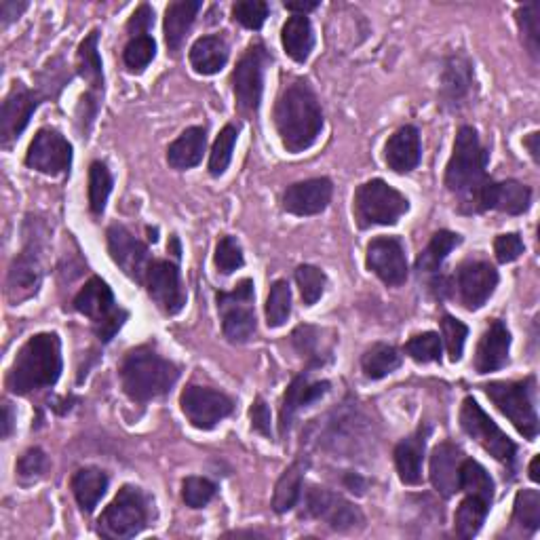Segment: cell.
<instances>
[{
    "label": "cell",
    "mask_w": 540,
    "mask_h": 540,
    "mask_svg": "<svg viewBox=\"0 0 540 540\" xmlns=\"http://www.w3.org/2000/svg\"><path fill=\"white\" fill-rule=\"evenodd\" d=\"M180 405L192 427L201 431H211L235 412V401L226 393L209 387H197V384H190L184 389Z\"/></svg>",
    "instance_id": "cell-12"
},
{
    "label": "cell",
    "mask_w": 540,
    "mask_h": 540,
    "mask_svg": "<svg viewBox=\"0 0 540 540\" xmlns=\"http://www.w3.org/2000/svg\"><path fill=\"white\" fill-rule=\"evenodd\" d=\"M268 64H270L268 51L264 49L262 43H254L241 55L233 76H230L237 108L241 114H245V117H252V114H256L260 108L264 70Z\"/></svg>",
    "instance_id": "cell-10"
},
{
    "label": "cell",
    "mask_w": 540,
    "mask_h": 540,
    "mask_svg": "<svg viewBox=\"0 0 540 540\" xmlns=\"http://www.w3.org/2000/svg\"><path fill=\"white\" fill-rule=\"evenodd\" d=\"M465 454L450 441H443L431 454V481L433 488L443 496L450 498L460 492V467Z\"/></svg>",
    "instance_id": "cell-24"
},
{
    "label": "cell",
    "mask_w": 540,
    "mask_h": 540,
    "mask_svg": "<svg viewBox=\"0 0 540 540\" xmlns=\"http://www.w3.org/2000/svg\"><path fill=\"white\" fill-rule=\"evenodd\" d=\"M460 427L498 462H507V465H511L517 452L515 443L500 431L498 424L481 410V405L473 397H467L462 401Z\"/></svg>",
    "instance_id": "cell-11"
},
{
    "label": "cell",
    "mask_w": 540,
    "mask_h": 540,
    "mask_svg": "<svg viewBox=\"0 0 540 540\" xmlns=\"http://www.w3.org/2000/svg\"><path fill=\"white\" fill-rule=\"evenodd\" d=\"M422 159L420 131L414 125H405L397 129L387 146H384V161L395 173H410L418 167Z\"/></svg>",
    "instance_id": "cell-25"
},
{
    "label": "cell",
    "mask_w": 540,
    "mask_h": 540,
    "mask_svg": "<svg viewBox=\"0 0 540 540\" xmlns=\"http://www.w3.org/2000/svg\"><path fill=\"white\" fill-rule=\"evenodd\" d=\"M28 9V3H17V0H3L0 3V17H3V28H7L11 22L22 15Z\"/></svg>",
    "instance_id": "cell-57"
},
{
    "label": "cell",
    "mask_w": 540,
    "mask_h": 540,
    "mask_svg": "<svg viewBox=\"0 0 540 540\" xmlns=\"http://www.w3.org/2000/svg\"><path fill=\"white\" fill-rule=\"evenodd\" d=\"M401 368V355L391 344H374L372 349H368L361 357V370L365 378L370 380H380L384 376L393 374L395 370Z\"/></svg>",
    "instance_id": "cell-36"
},
{
    "label": "cell",
    "mask_w": 540,
    "mask_h": 540,
    "mask_svg": "<svg viewBox=\"0 0 540 540\" xmlns=\"http://www.w3.org/2000/svg\"><path fill=\"white\" fill-rule=\"evenodd\" d=\"M494 254L500 264H509L515 262L519 256L524 254V241L519 235L509 233V235H500L494 241Z\"/></svg>",
    "instance_id": "cell-54"
},
{
    "label": "cell",
    "mask_w": 540,
    "mask_h": 540,
    "mask_svg": "<svg viewBox=\"0 0 540 540\" xmlns=\"http://www.w3.org/2000/svg\"><path fill=\"white\" fill-rule=\"evenodd\" d=\"M281 41L285 53L292 57L294 62L304 64L313 53L315 47V32L311 19L306 15H292L285 22L281 30Z\"/></svg>",
    "instance_id": "cell-30"
},
{
    "label": "cell",
    "mask_w": 540,
    "mask_h": 540,
    "mask_svg": "<svg viewBox=\"0 0 540 540\" xmlns=\"http://www.w3.org/2000/svg\"><path fill=\"white\" fill-rule=\"evenodd\" d=\"M38 104H41L38 93L28 89L24 83L13 85L3 102V112H0V140H3V146H11V142L24 133Z\"/></svg>",
    "instance_id": "cell-18"
},
{
    "label": "cell",
    "mask_w": 540,
    "mask_h": 540,
    "mask_svg": "<svg viewBox=\"0 0 540 540\" xmlns=\"http://www.w3.org/2000/svg\"><path fill=\"white\" fill-rule=\"evenodd\" d=\"M47 471V456L41 448H30L17 460V477L24 484H32V481L41 479Z\"/></svg>",
    "instance_id": "cell-53"
},
{
    "label": "cell",
    "mask_w": 540,
    "mask_h": 540,
    "mask_svg": "<svg viewBox=\"0 0 540 540\" xmlns=\"http://www.w3.org/2000/svg\"><path fill=\"white\" fill-rule=\"evenodd\" d=\"M498 270L490 262H465L456 273L460 302L469 311H479L496 292Z\"/></svg>",
    "instance_id": "cell-17"
},
{
    "label": "cell",
    "mask_w": 540,
    "mask_h": 540,
    "mask_svg": "<svg viewBox=\"0 0 540 540\" xmlns=\"http://www.w3.org/2000/svg\"><path fill=\"white\" fill-rule=\"evenodd\" d=\"M249 416H252V429L264 437H273V427H270V410L262 397H258L249 410Z\"/></svg>",
    "instance_id": "cell-55"
},
{
    "label": "cell",
    "mask_w": 540,
    "mask_h": 540,
    "mask_svg": "<svg viewBox=\"0 0 540 540\" xmlns=\"http://www.w3.org/2000/svg\"><path fill=\"white\" fill-rule=\"evenodd\" d=\"M228 43L222 36H201L199 41L190 47V66L203 76L218 74L228 62Z\"/></svg>",
    "instance_id": "cell-31"
},
{
    "label": "cell",
    "mask_w": 540,
    "mask_h": 540,
    "mask_svg": "<svg viewBox=\"0 0 540 540\" xmlns=\"http://www.w3.org/2000/svg\"><path fill=\"white\" fill-rule=\"evenodd\" d=\"M344 484H346V488H349L351 492H357V494H363L365 492V481L359 475H355V473L346 475Z\"/></svg>",
    "instance_id": "cell-60"
},
{
    "label": "cell",
    "mask_w": 540,
    "mask_h": 540,
    "mask_svg": "<svg viewBox=\"0 0 540 540\" xmlns=\"http://www.w3.org/2000/svg\"><path fill=\"white\" fill-rule=\"evenodd\" d=\"M205 146H207L205 129L203 127H188L176 142L169 144L167 163L178 171L197 167L203 159Z\"/></svg>",
    "instance_id": "cell-29"
},
{
    "label": "cell",
    "mask_w": 540,
    "mask_h": 540,
    "mask_svg": "<svg viewBox=\"0 0 540 540\" xmlns=\"http://www.w3.org/2000/svg\"><path fill=\"white\" fill-rule=\"evenodd\" d=\"M245 264L243 249L235 237H222L216 247V266L220 273L230 275Z\"/></svg>",
    "instance_id": "cell-52"
},
{
    "label": "cell",
    "mask_w": 540,
    "mask_h": 540,
    "mask_svg": "<svg viewBox=\"0 0 540 540\" xmlns=\"http://www.w3.org/2000/svg\"><path fill=\"white\" fill-rule=\"evenodd\" d=\"M306 467H308L306 460H296L294 465L289 467L277 481L275 496H273V509L277 513H287L298 505V500L302 496V481H304Z\"/></svg>",
    "instance_id": "cell-35"
},
{
    "label": "cell",
    "mask_w": 540,
    "mask_h": 540,
    "mask_svg": "<svg viewBox=\"0 0 540 540\" xmlns=\"http://www.w3.org/2000/svg\"><path fill=\"white\" fill-rule=\"evenodd\" d=\"M26 165L45 176H66L72 167V146L60 131L45 127L34 135Z\"/></svg>",
    "instance_id": "cell-14"
},
{
    "label": "cell",
    "mask_w": 540,
    "mask_h": 540,
    "mask_svg": "<svg viewBox=\"0 0 540 540\" xmlns=\"http://www.w3.org/2000/svg\"><path fill=\"white\" fill-rule=\"evenodd\" d=\"M319 7V3H306V0H296V3H285V9L287 11H292L294 15H306V13H311Z\"/></svg>",
    "instance_id": "cell-59"
},
{
    "label": "cell",
    "mask_w": 540,
    "mask_h": 540,
    "mask_svg": "<svg viewBox=\"0 0 540 540\" xmlns=\"http://www.w3.org/2000/svg\"><path fill=\"white\" fill-rule=\"evenodd\" d=\"M13 424H15V414H13V408L11 403L5 401L3 403V437L9 439L11 433H13Z\"/></svg>",
    "instance_id": "cell-58"
},
{
    "label": "cell",
    "mask_w": 540,
    "mask_h": 540,
    "mask_svg": "<svg viewBox=\"0 0 540 540\" xmlns=\"http://www.w3.org/2000/svg\"><path fill=\"white\" fill-rule=\"evenodd\" d=\"M199 0H178L171 3L165 11V43L167 49L178 55V51L184 45V38L188 36L192 24H195L197 13L201 11Z\"/></svg>",
    "instance_id": "cell-27"
},
{
    "label": "cell",
    "mask_w": 540,
    "mask_h": 540,
    "mask_svg": "<svg viewBox=\"0 0 540 540\" xmlns=\"http://www.w3.org/2000/svg\"><path fill=\"white\" fill-rule=\"evenodd\" d=\"M41 281H43L41 258H38V254L28 245L24 252L13 260L9 268V277H7L9 300L13 304H19L32 298L38 292V287H41Z\"/></svg>",
    "instance_id": "cell-22"
},
{
    "label": "cell",
    "mask_w": 540,
    "mask_h": 540,
    "mask_svg": "<svg viewBox=\"0 0 540 540\" xmlns=\"http://www.w3.org/2000/svg\"><path fill=\"white\" fill-rule=\"evenodd\" d=\"M100 32L93 30L76 51V70L89 83L93 95H100L104 91V72H102V57L98 49Z\"/></svg>",
    "instance_id": "cell-33"
},
{
    "label": "cell",
    "mask_w": 540,
    "mask_h": 540,
    "mask_svg": "<svg viewBox=\"0 0 540 540\" xmlns=\"http://www.w3.org/2000/svg\"><path fill=\"white\" fill-rule=\"evenodd\" d=\"M62 376V342L57 334H36L19 349L7 374V389L30 395L51 389Z\"/></svg>",
    "instance_id": "cell-3"
},
{
    "label": "cell",
    "mask_w": 540,
    "mask_h": 540,
    "mask_svg": "<svg viewBox=\"0 0 540 540\" xmlns=\"http://www.w3.org/2000/svg\"><path fill=\"white\" fill-rule=\"evenodd\" d=\"M431 429L420 427L414 435L397 443L395 448V467L403 484L416 486L422 481V460L427 450V439Z\"/></svg>",
    "instance_id": "cell-26"
},
{
    "label": "cell",
    "mask_w": 540,
    "mask_h": 540,
    "mask_svg": "<svg viewBox=\"0 0 540 540\" xmlns=\"http://www.w3.org/2000/svg\"><path fill=\"white\" fill-rule=\"evenodd\" d=\"M296 283H298L304 304L313 306L321 300L327 279H325V273L321 268L311 266V264H302L296 268Z\"/></svg>",
    "instance_id": "cell-44"
},
{
    "label": "cell",
    "mask_w": 540,
    "mask_h": 540,
    "mask_svg": "<svg viewBox=\"0 0 540 540\" xmlns=\"http://www.w3.org/2000/svg\"><path fill=\"white\" fill-rule=\"evenodd\" d=\"M321 330L319 327H311V325H300L298 330L294 332V344L302 357H306L313 365H323V357H330L332 349L330 344H325L321 340Z\"/></svg>",
    "instance_id": "cell-40"
},
{
    "label": "cell",
    "mask_w": 540,
    "mask_h": 540,
    "mask_svg": "<svg viewBox=\"0 0 540 540\" xmlns=\"http://www.w3.org/2000/svg\"><path fill=\"white\" fill-rule=\"evenodd\" d=\"M517 26L522 32L524 45L528 51L538 57L540 49V5L538 3H528L524 7L517 9Z\"/></svg>",
    "instance_id": "cell-46"
},
{
    "label": "cell",
    "mask_w": 540,
    "mask_h": 540,
    "mask_svg": "<svg viewBox=\"0 0 540 540\" xmlns=\"http://www.w3.org/2000/svg\"><path fill=\"white\" fill-rule=\"evenodd\" d=\"M408 353L418 363H433L441 359V338L435 332H424L408 340L405 344Z\"/></svg>",
    "instance_id": "cell-49"
},
{
    "label": "cell",
    "mask_w": 540,
    "mask_h": 540,
    "mask_svg": "<svg viewBox=\"0 0 540 540\" xmlns=\"http://www.w3.org/2000/svg\"><path fill=\"white\" fill-rule=\"evenodd\" d=\"M410 201L384 180H370L355 195V218L359 228L391 226L408 214Z\"/></svg>",
    "instance_id": "cell-7"
},
{
    "label": "cell",
    "mask_w": 540,
    "mask_h": 540,
    "mask_svg": "<svg viewBox=\"0 0 540 540\" xmlns=\"http://www.w3.org/2000/svg\"><path fill=\"white\" fill-rule=\"evenodd\" d=\"M106 239L108 252L112 260L121 266L123 273L133 281L144 283L148 268L152 264L148 247L138 237H133V233H129V230L121 224H112L108 228Z\"/></svg>",
    "instance_id": "cell-16"
},
{
    "label": "cell",
    "mask_w": 540,
    "mask_h": 540,
    "mask_svg": "<svg viewBox=\"0 0 540 540\" xmlns=\"http://www.w3.org/2000/svg\"><path fill=\"white\" fill-rule=\"evenodd\" d=\"M148 296L154 300L165 315H178L186 304V292L182 287L180 270L173 262L154 260L144 281Z\"/></svg>",
    "instance_id": "cell-15"
},
{
    "label": "cell",
    "mask_w": 540,
    "mask_h": 540,
    "mask_svg": "<svg viewBox=\"0 0 540 540\" xmlns=\"http://www.w3.org/2000/svg\"><path fill=\"white\" fill-rule=\"evenodd\" d=\"M150 522V500L135 486H123L106 507L98 522V532L110 540L138 536Z\"/></svg>",
    "instance_id": "cell-5"
},
{
    "label": "cell",
    "mask_w": 540,
    "mask_h": 540,
    "mask_svg": "<svg viewBox=\"0 0 540 540\" xmlns=\"http://www.w3.org/2000/svg\"><path fill=\"white\" fill-rule=\"evenodd\" d=\"M292 315V289L287 281H275L266 300V323L268 327H281Z\"/></svg>",
    "instance_id": "cell-42"
},
{
    "label": "cell",
    "mask_w": 540,
    "mask_h": 540,
    "mask_svg": "<svg viewBox=\"0 0 540 540\" xmlns=\"http://www.w3.org/2000/svg\"><path fill=\"white\" fill-rule=\"evenodd\" d=\"M509 349H511V334L507 330V325L494 319L477 344L475 370L479 374L503 370L509 363Z\"/></svg>",
    "instance_id": "cell-23"
},
{
    "label": "cell",
    "mask_w": 540,
    "mask_h": 540,
    "mask_svg": "<svg viewBox=\"0 0 540 540\" xmlns=\"http://www.w3.org/2000/svg\"><path fill=\"white\" fill-rule=\"evenodd\" d=\"M488 152L481 146L479 135L473 127L465 125L456 133L454 152L446 169V186L460 199V207L467 214L486 211L488 190L492 178L488 176Z\"/></svg>",
    "instance_id": "cell-1"
},
{
    "label": "cell",
    "mask_w": 540,
    "mask_h": 540,
    "mask_svg": "<svg viewBox=\"0 0 540 540\" xmlns=\"http://www.w3.org/2000/svg\"><path fill=\"white\" fill-rule=\"evenodd\" d=\"M538 462H540V458L534 456L532 465H530V479H532V481H538V479H540V477H538Z\"/></svg>",
    "instance_id": "cell-62"
},
{
    "label": "cell",
    "mask_w": 540,
    "mask_h": 540,
    "mask_svg": "<svg viewBox=\"0 0 540 540\" xmlns=\"http://www.w3.org/2000/svg\"><path fill=\"white\" fill-rule=\"evenodd\" d=\"M304 507L308 517L321 519V522L338 532H349L363 524V513L349 500L327 488H308L304 494Z\"/></svg>",
    "instance_id": "cell-13"
},
{
    "label": "cell",
    "mask_w": 540,
    "mask_h": 540,
    "mask_svg": "<svg viewBox=\"0 0 540 540\" xmlns=\"http://www.w3.org/2000/svg\"><path fill=\"white\" fill-rule=\"evenodd\" d=\"M233 17L247 30H260L268 17V5L262 0H241L233 7Z\"/></svg>",
    "instance_id": "cell-51"
},
{
    "label": "cell",
    "mask_w": 540,
    "mask_h": 540,
    "mask_svg": "<svg viewBox=\"0 0 540 540\" xmlns=\"http://www.w3.org/2000/svg\"><path fill=\"white\" fill-rule=\"evenodd\" d=\"M72 494L79 503L83 513H93V509L98 507L102 496L108 490V475L102 469L95 467H85L79 469L72 477Z\"/></svg>",
    "instance_id": "cell-32"
},
{
    "label": "cell",
    "mask_w": 540,
    "mask_h": 540,
    "mask_svg": "<svg viewBox=\"0 0 540 540\" xmlns=\"http://www.w3.org/2000/svg\"><path fill=\"white\" fill-rule=\"evenodd\" d=\"M334 195V186L327 178H313L292 184L283 192V209L300 218L317 216L327 209Z\"/></svg>",
    "instance_id": "cell-20"
},
{
    "label": "cell",
    "mask_w": 540,
    "mask_h": 540,
    "mask_svg": "<svg viewBox=\"0 0 540 540\" xmlns=\"http://www.w3.org/2000/svg\"><path fill=\"white\" fill-rule=\"evenodd\" d=\"M74 311L85 315L102 342H110L127 321V311L117 306L112 289L100 277H91L74 298Z\"/></svg>",
    "instance_id": "cell-6"
},
{
    "label": "cell",
    "mask_w": 540,
    "mask_h": 540,
    "mask_svg": "<svg viewBox=\"0 0 540 540\" xmlns=\"http://www.w3.org/2000/svg\"><path fill=\"white\" fill-rule=\"evenodd\" d=\"M218 308L222 313V330L228 342L245 344L256 334L254 313V281L243 279L233 292H218Z\"/></svg>",
    "instance_id": "cell-9"
},
{
    "label": "cell",
    "mask_w": 540,
    "mask_h": 540,
    "mask_svg": "<svg viewBox=\"0 0 540 540\" xmlns=\"http://www.w3.org/2000/svg\"><path fill=\"white\" fill-rule=\"evenodd\" d=\"M490 507L492 503H488V500L467 494V498L462 500L460 507L456 509V517H454L456 536L462 540L473 538L481 530V526H484Z\"/></svg>",
    "instance_id": "cell-34"
},
{
    "label": "cell",
    "mask_w": 540,
    "mask_h": 540,
    "mask_svg": "<svg viewBox=\"0 0 540 540\" xmlns=\"http://www.w3.org/2000/svg\"><path fill=\"white\" fill-rule=\"evenodd\" d=\"M530 203H532V190L526 184L517 180L492 182L488 190V199H486V211L496 209L509 216H522L530 209Z\"/></svg>",
    "instance_id": "cell-28"
},
{
    "label": "cell",
    "mask_w": 540,
    "mask_h": 540,
    "mask_svg": "<svg viewBox=\"0 0 540 540\" xmlns=\"http://www.w3.org/2000/svg\"><path fill=\"white\" fill-rule=\"evenodd\" d=\"M216 496V484L205 477H186L182 484V500L190 509H203Z\"/></svg>",
    "instance_id": "cell-50"
},
{
    "label": "cell",
    "mask_w": 540,
    "mask_h": 540,
    "mask_svg": "<svg viewBox=\"0 0 540 540\" xmlns=\"http://www.w3.org/2000/svg\"><path fill=\"white\" fill-rule=\"evenodd\" d=\"M176 363L161 357L150 346H138L125 355L121 363V382L131 401L146 403L167 395L178 382Z\"/></svg>",
    "instance_id": "cell-4"
},
{
    "label": "cell",
    "mask_w": 540,
    "mask_h": 540,
    "mask_svg": "<svg viewBox=\"0 0 540 540\" xmlns=\"http://www.w3.org/2000/svg\"><path fill=\"white\" fill-rule=\"evenodd\" d=\"M327 391H330V382L327 380H311L308 374H300L289 384L283 401H281V437L289 433V427L296 418V414L308 405L319 401Z\"/></svg>",
    "instance_id": "cell-21"
},
{
    "label": "cell",
    "mask_w": 540,
    "mask_h": 540,
    "mask_svg": "<svg viewBox=\"0 0 540 540\" xmlns=\"http://www.w3.org/2000/svg\"><path fill=\"white\" fill-rule=\"evenodd\" d=\"M154 55H157V43L152 36H133L125 45L123 62L131 72H142L154 60Z\"/></svg>",
    "instance_id": "cell-45"
},
{
    "label": "cell",
    "mask_w": 540,
    "mask_h": 540,
    "mask_svg": "<svg viewBox=\"0 0 540 540\" xmlns=\"http://www.w3.org/2000/svg\"><path fill=\"white\" fill-rule=\"evenodd\" d=\"M467 336H469V327L465 323L450 317V315L441 317V340L446 342L450 361L456 363V361L462 359V351H465Z\"/></svg>",
    "instance_id": "cell-48"
},
{
    "label": "cell",
    "mask_w": 540,
    "mask_h": 540,
    "mask_svg": "<svg viewBox=\"0 0 540 540\" xmlns=\"http://www.w3.org/2000/svg\"><path fill=\"white\" fill-rule=\"evenodd\" d=\"M152 24H154V11L148 5H140L138 11H135L133 17L129 19L127 30H129L131 38L133 36H144V34H148Z\"/></svg>",
    "instance_id": "cell-56"
},
{
    "label": "cell",
    "mask_w": 540,
    "mask_h": 540,
    "mask_svg": "<svg viewBox=\"0 0 540 540\" xmlns=\"http://www.w3.org/2000/svg\"><path fill=\"white\" fill-rule=\"evenodd\" d=\"M112 186H114V180L110 176L108 167L100 161L91 163V167H89V209H91L93 216L104 214Z\"/></svg>",
    "instance_id": "cell-39"
},
{
    "label": "cell",
    "mask_w": 540,
    "mask_h": 540,
    "mask_svg": "<svg viewBox=\"0 0 540 540\" xmlns=\"http://www.w3.org/2000/svg\"><path fill=\"white\" fill-rule=\"evenodd\" d=\"M368 268L387 285H401L408 279V260L397 237H378L368 245Z\"/></svg>",
    "instance_id": "cell-19"
},
{
    "label": "cell",
    "mask_w": 540,
    "mask_h": 540,
    "mask_svg": "<svg viewBox=\"0 0 540 540\" xmlns=\"http://www.w3.org/2000/svg\"><path fill=\"white\" fill-rule=\"evenodd\" d=\"M460 492L479 496L492 503L494 500V481L488 471L473 458L462 460L460 467Z\"/></svg>",
    "instance_id": "cell-38"
},
{
    "label": "cell",
    "mask_w": 540,
    "mask_h": 540,
    "mask_svg": "<svg viewBox=\"0 0 540 540\" xmlns=\"http://www.w3.org/2000/svg\"><path fill=\"white\" fill-rule=\"evenodd\" d=\"M473 85V74H471V64L465 57H452L446 66V74H443V89H446L448 98L460 100L465 98Z\"/></svg>",
    "instance_id": "cell-41"
},
{
    "label": "cell",
    "mask_w": 540,
    "mask_h": 540,
    "mask_svg": "<svg viewBox=\"0 0 540 540\" xmlns=\"http://www.w3.org/2000/svg\"><path fill=\"white\" fill-rule=\"evenodd\" d=\"M235 144H237V127L235 125H226L220 131L218 140H216V144H214V148H211V154H209V173H211V176L218 178L228 169L230 159H233Z\"/></svg>",
    "instance_id": "cell-43"
},
{
    "label": "cell",
    "mask_w": 540,
    "mask_h": 540,
    "mask_svg": "<svg viewBox=\"0 0 540 540\" xmlns=\"http://www.w3.org/2000/svg\"><path fill=\"white\" fill-rule=\"evenodd\" d=\"M513 519H515V524L528 528L530 532L538 530V526H540V494L536 490H522L515 496Z\"/></svg>",
    "instance_id": "cell-47"
},
{
    "label": "cell",
    "mask_w": 540,
    "mask_h": 540,
    "mask_svg": "<svg viewBox=\"0 0 540 540\" xmlns=\"http://www.w3.org/2000/svg\"><path fill=\"white\" fill-rule=\"evenodd\" d=\"M538 140H540V135L538 133H530L528 135V138L524 140V146L530 150V154H532V159L538 163L540 161V157H538Z\"/></svg>",
    "instance_id": "cell-61"
},
{
    "label": "cell",
    "mask_w": 540,
    "mask_h": 540,
    "mask_svg": "<svg viewBox=\"0 0 540 540\" xmlns=\"http://www.w3.org/2000/svg\"><path fill=\"white\" fill-rule=\"evenodd\" d=\"M460 243H462L460 235L450 233V230H439V233L433 235L429 245L424 247V252L418 256L416 268L420 273H435Z\"/></svg>",
    "instance_id": "cell-37"
},
{
    "label": "cell",
    "mask_w": 540,
    "mask_h": 540,
    "mask_svg": "<svg viewBox=\"0 0 540 540\" xmlns=\"http://www.w3.org/2000/svg\"><path fill=\"white\" fill-rule=\"evenodd\" d=\"M486 395L496 408L503 412L513 427L526 439H536L538 435V414L534 408V380L522 382H488L484 387Z\"/></svg>",
    "instance_id": "cell-8"
},
{
    "label": "cell",
    "mask_w": 540,
    "mask_h": 540,
    "mask_svg": "<svg viewBox=\"0 0 540 540\" xmlns=\"http://www.w3.org/2000/svg\"><path fill=\"white\" fill-rule=\"evenodd\" d=\"M275 127L283 148L292 154L317 142L323 129V110L306 81H294L281 89L275 104Z\"/></svg>",
    "instance_id": "cell-2"
}]
</instances>
